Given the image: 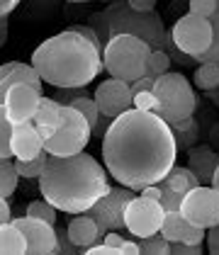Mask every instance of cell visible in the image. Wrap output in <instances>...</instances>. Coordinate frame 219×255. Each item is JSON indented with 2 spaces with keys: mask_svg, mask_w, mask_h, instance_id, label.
I'll list each match as a JSON object with an SVG mask.
<instances>
[{
  "mask_svg": "<svg viewBox=\"0 0 219 255\" xmlns=\"http://www.w3.org/2000/svg\"><path fill=\"white\" fill-rule=\"evenodd\" d=\"M88 24L95 29L102 46L112 37H117V34H134V37H141L151 49H163L166 46V37H168L163 17L156 10L139 12V10H134L129 5V0L107 2V7H102V10L93 12L88 17Z\"/></svg>",
  "mask_w": 219,
  "mask_h": 255,
  "instance_id": "obj_4",
  "label": "cell"
},
{
  "mask_svg": "<svg viewBox=\"0 0 219 255\" xmlns=\"http://www.w3.org/2000/svg\"><path fill=\"white\" fill-rule=\"evenodd\" d=\"M173 129L156 112L132 107L112 119L102 136V163L120 185L141 192L161 182L176 165Z\"/></svg>",
  "mask_w": 219,
  "mask_h": 255,
  "instance_id": "obj_1",
  "label": "cell"
},
{
  "mask_svg": "<svg viewBox=\"0 0 219 255\" xmlns=\"http://www.w3.org/2000/svg\"><path fill=\"white\" fill-rule=\"evenodd\" d=\"M171 39L183 54L198 59L200 54H205L212 46V22L210 17L188 12L176 20L173 29H171Z\"/></svg>",
  "mask_w": 219,
  "mask_h": 255,
  "instance_id": "obj_9",
  "label": "cell"
},
{
  "mask_svg": "<svg viewBox=\"0 0 219 255\" xmlns=\"http://www.w3.org/2000/svg\"><path fill=\"white\" fill-rule=\"evenodd\" d=\"M210 22H212V46L200 54L198 61H212V63H219V2H217V10L210 15Z\"/></svg>",
  "mask_w": 219,
  "mask_h": 255,
  "instance_id": "obj_32",
  "label": "cell"
},
{
  "mask_svg": "<svg viewBox=\"0 0 219 255\" xmlns=\"http://www.w3.org/2000/svg\"><path fill=\"white\" fill-rule=\"evenodd\" d=\"M71 107H76L83 117L90 122V127L95 129L98 127V122H100V107H98V102H95V98H90V95H83V98H78V100H73L71 102Z\"/></svg>",
  "mask_w": 219,
  "mask_h": 255,
  "instance_id": "obj_30",
  "label": "cell"
},
{
  "mask_svg": "<svg viewBox=\"0 0 219 255\" xmlns=\"http://www.w3.org/2000/svg\"><path fill=\"white\" fill-rule=\"evenodd\" d=\"M24 253H27L24 234L12 221L0 224V255H24Z\"/></svg>",
  "mask_w": 219,
  "mask_h": 255,
  "instance_id": "obj_22",
  "label": "cell"
},
{
  "mask_svg": "<svg viewBox=\"0 0 219 255\" xmlns=\"http://www.w3.org/2000/svg\"><path fill=\"white\" fill-rule=\"evenodd\" d=\"M83 95H90L85 90V85L83 88H56V100H59L61 105H71L73 100L83 98Z\"/></svg>",
  "mask_w": 219,
  "mask_h": 255,
  "instance_id": "obj_36",
  "label": "cell"
},
{
  "mask_svg": "<svg viewBox=\"0 0 219 255\" xmlns=\"http://www.w3.org/2000/svg\"><path fill=\"white\" fill-rule=\"evenodd\" d=\"M134 107L139 110H146V112H156L159 110V98L154 90H141L134 95Z\"/></svg>",
  "mask_w": 219,
  "mask_h": 255,
  "instance_id": "obj_34",
  "label": "cell"
},
{
  "mask_svg": "<svg viewBox=\"0 0 219 255\" xmlns=\"http://www.w3.org/2000/svg\"><path fill=\"white\" fill-rule=\"evenodd\" d=\"M134 197H137V190L124 187V185L117 182V185H112V187L107 190V195L100 197L98 202L85 212L88 216L95 219L102 238H105L107 231H122V229H127V226H124V212H127V204H129Z\"/></svg>",
  "mask_w": 219,
  "mask_h": 255,
  "instance_id": "obj_8",
  "label": "cell"
},
{
  "mask_svg": "<svg viewBox=\"0 0 219 255\" xmlns=\"http://www.w3.org/2000/svg\"><path fill=\"white\" fill-rule=\"evenodd\" d=\"M7 41V17H0V49Z\"/></svg>",
  "mask_w": 219,
  "mask_h": 255,
  "instance_id": "obj_44",
  "label": "cell"
},
{
  "mask_svg": "<svg viewBox=\"0 0 219 255\" xmlns=\"http://www.w3.org/2000/svg\"><path fill=\"white\" fill-rule=\"evenodd\" d=\"M12 224L20 229L27 238V255H54L56 253V226L46 224L34 216H20L12 219Z\"/></svg>",
  "mask_w": 219,
  "mask_h": 255,
  "instance_id": "obj_13",
  "label": "cell"
},
{
  "mask_svg": "<svg viewBox=\"0 0 219 255\" xmlns=\"http://www.w3.org/2000/svg\"><path fill=\"white\" fill-rule=\"evenodd\" d=\"M161 187H168V190H173V192H178V195H188L193 187H198L200 180L198 175L185 165V168H180V165H173L168 173H166V177L159 182Z\"/></svg>",
  "mask_w": 219,
  "mask_h": 255,
  "instance_id": "obj_21",
  "label": "cell"
},
{
  "mask_svg": "<svg viewBox=\"0 0 219 255\" xmlns=\"http://www.w3.org/2000/svg\"><path fill=\"white\" fill-rule=\"evenodd\" d=\"M210 146L219 153V122L217 124H212V131H210Z\"/></svg>",
  "mask_w": 219,
  "mask_h": 255,
  "instance_id": "obj_43",
  "label": "cell"
},
{
  "mask_svg": "<svg viewBox=\"0 0 219 255\" xmlns=\"http://www.w3.org/2000/svg\"><path fill=\"white\" fill-rule=\"evenodd\" d=\"M68 2H88V0H68Z\"/></svg>",
  "mask_w": 219,
  "mask_h": 255,
  "instance_id": "obj_47",
  "label": "cell"
},
{
  "mask_svg": "<svg viewBox=\"0 0 219 255\" xmlns=\"http://www.w3.org/2000/svg\"><path fill=\"white\" fill-rule=\"evenodd\" d=\"M56 253H63V255H76V253H83L78 246L71 241V236H68V229L66 226H56Z\"/></svg>",
  "mask_w": 219,
  "mask_h": 255,
  "instance_id": "obj_33",
  "label": "cell"
},
{
  "mask_svg": "<svg viewBox=\"0 0 219 255\" xmlns=\"http://www.w3.org/2000/svg\"><path fill=\"white\" fill-rule=\"evenodd\" d=\"M41 102V90L29 85V83H17L7 90V98H5V110H7V117L12 124H20V122H32L37 110H39Z\"/></svg>",
  "mask_w": 219,
  "mask_h": 255,
  "instance_id": "obj_14",
  "label": "cell"
},
{
  "mask_svg": "<svg viewBox=\"0 0 219 255\" xmlns=\"http://www.w3.org/2000/svg\"><path fill=\"white\" fill-rule=\"evenodd\" d=\"M17 83H29L34 88L41 90V76L37 73V68L32 63H22V61H7V63H0V105H5L7 98V90Z\"/></svg>",
  "mask_w": 219,
  "mask_h": 255,
  "instance_id": "obj_15",
  "label": "cell"
},
{
  "mask_svg": "<svg viewBox=\"0 0 219 255\" xmlns=\"http://www.w3.org/2000/svg\"><path fill=\"white\" fill-rule=\"evenodd\" d=\"M93 98L98 102L100 115H105V117H110V119L120 117L122 112H127V110L134 107V93H132L129 83L120 78L102 80L98 88H95Z\"/></svg>",
  "mask_w": 219,
  "mask_h": 255,
  "instance_id": "obj_12",
  "label": "cell"
},
{
  "mask_svg": "<svg viewBox=\"0 0 219 255\" xmlns=\"http://www.w3.org/2000/svg\"><path fill=\"white\" fill-rule=\"evenodd\" d=\"M32 66L41 80L54 88H83L105 68L102 44L88 22L71 24L41 41L32 54Z\"/></svg>",
  "mask_w": 219,
  "mask_h": 255,
  "instance_id": "obj_2",
  "label": "cell"
},
{
  "mask_svg": "<svg viewBox=\"0 0 219 255\" xmlns=\"http://www.w3.org/2000/svg\"><path fill=\"white\" fill-rule=\"evenodd\" d=\"M171 66H173V61H171V56L166 54V49H154V51L149 54V61H146L149 76L159 78V76H163V73L171 71Z\"/></svg>",
  "mask_w": 219,
  "mask_h": 255,
  "instance_id": "obj_29",
  "label": "cell"
},
{
  "mask_svg": "<svg viewBox=\"0 0 219 255\" xmlns=\"http://www.w3.org/2000/svg\"><path fill=\"white\" fill-rule=\"evenodd\" d=\"M137 243H139V253L144 255H168V246H171V241L161 231L151 236H141L137 238Z\"/></svg>",
  "mask_w": 219,
  "mask_h": 255,
  "instance_id": "obj_27",
  "label": "cell"
},
{
  "mask_svg": "<svg viewBox=\"0 0 219 255\" xmlns=\"http://www.w3.org/2000/svg\"><path fill=\"white\" fill-rule=\"evenodd\" d=\"M154 93L159 98V110L156 115L161 119H166L168 124L185 119L190 115H195L198 107V98H195V88L190 85V80L183 73H163L154 80Z\"/></svg>",
  "mask_w": 219,
  "mask_h": 255,
  "instance_id": "obj_6",
  "label": "cell"
},
{
  "mask_svg": "<svg viewBox=\"0 0 219 255\" xmlns=\"http://www.w3.org/2000/svg\"><path fill=\"white\" fill-rule=\"evenodd\" d=\"M46 160H49V153L46 151H41L39 156L34 158H17L15 160V168H17V175L24 177V180H39V175L44 173V168H46Z\"/></svg>",
  "mask_w": 219,
  "mask_h": 255,
  "instance_id": "obj_26",
  "label": "cell"
},
{
  "mask_svg": "<svg viewBox=\"0 0 219 255\" xmlns=\"http://www.w3.org/2000/svg\"><path fill=\"white\" fill-rule=\"evenodd\" d=\"M56 207L46 199H34L27 204V216H34V219H41L46 224H56Z\"/></svg>",
  "mask_w": 219,
  "mask_h": 255,
  "instance_id": "obj_31",
  "label": "cell"
},
{
  "mask_svg": "<svg viewBox=\"0 0 219 255\" xmlns=\"http://www.w3.org/2000/svg\"><path fill=\"white\" fill-rule=\"evenodd\" d=\"M107 175V168L85 151L73 156L49 153L46 168L39 175V192L59 212L83 214L112 187Z\"/></svg>",
  "mask_w": 219,
  "mask_h": 255,
  "instance_id": "obj_3",
  "label": "cell"
},
{
  "mask_svg": "<svg viewBox=\"0 0 219 255\" xmlns=\"http://www.w3.org/2000/svg\"><path fill=\"white\" fill-rule=\"evenodd\" d=\"M141 195L154 197V199H159V202H161V195H163V192H161V185H159V182H156V185H146V187L141 190Z\"/></svg>",
  "mask_w": 219,
  "mask_h": 255,
  "instance_id": "obj_42",
  "label": "cell"
},
{
  "mask_svg": "<svg viewBox=\"0 0 219 255\" xmlns=\"http://www.w3.org/2000/svg\"><path fill=\"white\" fill-rule=\"evenodd\" d=\"M207 95H210V100H212V102H215V105H217V107H219V90H217V88H212V90H207Z\"/></svg>",
  "mask_w": 219,
  "mask_h": 255,
  "instance_id": "obj_45",
  "label": "cell"
},
{
  "mask_svg": "<svg viewBox=\"0 0 219 255\" xmlns=\"http://www.w3.org/2000/svg\"><path fill=\"white\" fill-rule=\"evenodd\" d=\"M212 187L219 190V165H217V170H215V177H212Z\"/></svg>",
  "mask_w": 219,
  "mask_h": 255,
  "instance_id": "obj_46",
  "label": "cell"
},
{
  "mask_svg": "<svg viewBox=\"0 0 219 255\" xmlns=\"http://www.w3.org/2000/svg\"><path fill=\"white\" fill-rule=\"evenodd\" d=\"M17 5H20V0H0V17H7Z\"/></svg>",
  "mask_w": 219,
  "mask_h": 255,
  "instance_id": "obj_41",
  "label": "cell"
},
{
  "mask_svg": "<svg viewBox=\"0 0 219 255\" xmlns=\"http://www.w3.org/2000/svg\"><path fill=\"white\" fill-rule=\"evenodd\" d=\"M17 168H15V160L12 158H0V197H12L17 190Z\"/></svg>",
  "mask_w": 219,
  "mask_h": 255,
  "instance_id": "obj_25",
  "label": "cell"
},
{
  "mask_svg": "<svg viewBox=\"0 0 219 255\" xmlns=\"http://www.w3.org/2000/svg\"><path fill=\"white\" fill-rule=\"evenodd\" d=\"M202 243H183V241H171L168 255H202Z\"/></svg>",
  "mask_w": 219,
  "mask_h": 255,
  "instance_id": "obj_35",
  "label": "cell"
},
{
  "mask_svg": "<svg viewBox=\"0 0 219 255\" xmlns=\"http://www.w3.org/2000/svg\"><path fill=\"white\" fill-rule=\"evenodd\" d=\"M193 83L202 93H207L212 88H219V63L200 61L198 66H195V73H193Z\"/></svg>",
  "mask_w": 219,
  "mask_h": 255,
  "instance_id": "obj_24",
  "label": "cell"
},
{
  "mask_svg": "<svg viewBox=\"0 0 219 255\" xmlns=\"http://www.w3.org/2000/svg\"><path fill=\"white\" fill-rule=\"evenodd\" d=\"M180 214L200 229H212L219 224V190L212 185H198L183 197Z\"/></svg>",
  "mask_w": 219,
  "mask_h": 255,
  "instance_id": "obj_11",
  "label": "cell"
},
{
  "mask_svg": "<svg viewBox=\"0 0 219 255\" xmlns=\"http://www.w3.org/2000/svg\"><path fill=\"white\" fill-rule=\"evenodd\" d=\"M217 165H219V153L210 143H195L188 151V168L198 175L200 185H212Z\"/></svg>",
  "mask_w": 219,
  "mask_h": 255,
  "instance_id": "obj_18",
  "label": "cell"
},
{
  "mask_svg": "<svg viewBox=\"0 0 219 255\" xmlns=\"http://www.w3.org/2000/svg\"><path fill=\"white\" fill-rule=\"evenodd\" d=\"M163 219H166V209L159 199L146 195H137L129 204H127V212H124V226L127 231L141 238V236H151L159 234L161 226H163Z\"/></svg>",
  "mask_w": 219,
  "mask_h": 255,
  "instance_id": "obj_10",
  "label": "cell"
},
{
  "mask_svg": "<svg viewBox=\"0 0 219 255\" xmlns=\"http://www.w3.org/2000/svg\"><path fill=\"white\" fill-rule=\"evenodd\" d=\"M66 229H68L71 241L78 246L83 253H85L90 246H95V243H100V241H102V236H100V229H98V224H95V219H93V216H88L85 212L73 216V219L66 224Z\"/></svg>",
  "mask_w": 219,
  "mask_h": 255,
  "instance_id": "obj_19",
  "label": "cell"
},
{
  "mask_svg": "<svg viewBox=\"0 0 219 255\" xmlns=\"http://www.w3.org/2000/svg\"><path fill=\"white\" fill-rule=\"evenodd\" d=\"M44 151V138H41L39 129L32 122H20L12 127V153L15 158H34Z\"/></svg>",
  "mask_w": 219,
  "mask_h": 255,
  "instance_id": "obj_17",
  "label": "cell"
},
{
  "mask_svg": "<svg viewBox=\"0 0 219 255\" xmlns=\"http://www.w3.org/2000/svg\"><path fill=\"white\" fill-rule=\"evenodd\" d=\"M61 110H63V105L56 98H41L39 110L34 115V124H37V129H39L44 141L56 131V127L61 122Z\"/></svg>",
  "mask_w": 219,
  "mask_h": 255,
  "instance_id": "obj_20",
  "label": "cell"
},
{
  "mask_svg": "<svg viewBox=\"0 0 219 255\" xmlns=\"http://www.w3.org/2000/svg\"><path fill=\"white\" fill-rule=\"evenodd\" d=\"M12 122L7 117L5 105H0V158H12Z\"/></svg>",
  "mask_w": 219,
  "mask_h": 255,
  "instance_id": "obj_28",
  "label": "cell"
},
{
  "mask_svg": "<svg viewBox=\"0 0 219 255\" xmlns=\"http://www.w3.org/2000/svg\"><path fill=\"white\" fill-rule=\"evenodd\" d=\"M161 234L166 236L168 241H183V243H205V229H200L195 224H190L185 216L180 214V209L173 212H166L163 219V226H161Z\"/></svg>",
  "mask_w": 219,
  "mask_h": 255,
  "instance_id": "obj_16",
  "label": "cell"
},
{
  "mask_svg": "<svg viewBox=\"0 0 219 255\" xmlns=\"http://www.w3.org/2000/svg\"><path fill=\"white\" fill-rule=\"evenodd\" d=\"M7 221H12V212H10L7 197H0V224H7Z\"/></svg>",
  "mask_w": 219,
  "mask_h": 255,
  "instance_id": "obj_40",
  "label": "cell"
},
{
  "mask_svg": "<svg viewBox=\"0 0 219 255\" xmlns=\"http://www.w3.org/2000/svg\"><path fill=\"white\" fill-rule=\"evenodd\" d=\"M154 76H141V78L132 80L129 83V88H132V93L137 95V93H141V90H154Z\"/></svg>",
  "mask_w": 219,
  "mask_h": 255,
  "instance_id": "obj_38",
  "label": "cell"
},
{
  "mask_svg": "<svg viewBox=\"0 0 219 255\" xmlns=\"http://www.w3.org/2000/svg\"><path fill=\"white\" fill-rule=\"evenodd\" d=\"M90 136H93L90 122L83 117L76 107L63 105L59 127L44 141V151L51 153V156H73V153H80L88 146Z\"/></svg>",
  "mask_w": 219,
  "mask_h": 255,
  "instance_id": "obj_7",
  "label": "cell"
},
{
  "mask_svg": "<svg viewBox=\"0 0 219 255\" xmlns=\"http://www.w3.org/2000/svg\"><path fill=\"white\" fill-rule=\"evenodd\" d=\"M171 129H173V136H176V143H178V151H190V148L198 143L200 124L195 122L193 115H190V117H185V119L173 122V124H171Z\"/></svg>",
  "mask_w": 219,
  "mask_h": 255,
  "instance_id": "obj_23",
  "label": "cell"
},
{
  "mask_svg": "<svg viewBox=\"0 0 219 255\" xmlns=\"http://www.w3.org/2000/svg\"><path fill=\"white\" fill-rule=\"evenodd\" d=\"M219 0H190V12L202 15V17H210L215 10H217Z\"/></svg>",
  "mask_w": 219,
  "mask_h": 255,
  "instance_id": "obj_37",
  "label": "cell"
},
{
  "mask_svg": "<svg viewBox=\"0 0 219 255\" xmlns=\"http://www.w3.org/2000/svg\"><path fill=\"white\" fill-rule=\"evenodd\" d=\"M156 2H159V0H129V5H132L134 10H139V12H151V10H156Z\"/></svg>",
  "mask_w": 219,
  "mask_h": 255,
  "instance_id": "obj_39",
  "label": "cell"
},
{
  "mask_svg": "<svg viewBox=\"0 0 219 255\" xmlns=\"http://www.w3.org/2000/svg\"><path fill=\"white\" fill-rule=\"evenodd\" d=\"M151 51L154 49L141 37L117 34L102 46V66L112 78L132 83V80L141 78V76H149L146 61H149Z\"/></svg>",
  "mask_w": 219,
  "mask_h": 255,
  "instance_id": "obj_5",
  "label": "cell"
}]
</instances>
